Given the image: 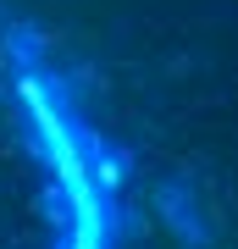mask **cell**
Segmentation results:
<instances>
[{"label": "cell", "mask_w": 238, "mask_h": 249, "mask_svg": "<svg viewBox=\"0 0 238 249\" xmlns=\"http://www.w3.org/2000/svg\"><path fill=\"white\" fill-rule=\"evenodd\" d=\"M161 216H166V222L177 227V232H183V238L188 244H205V238H211V227H205V216L194 211V194H188V183H161Z\"/></svg>", "instance_id": "cell-1"}]
</instances>
